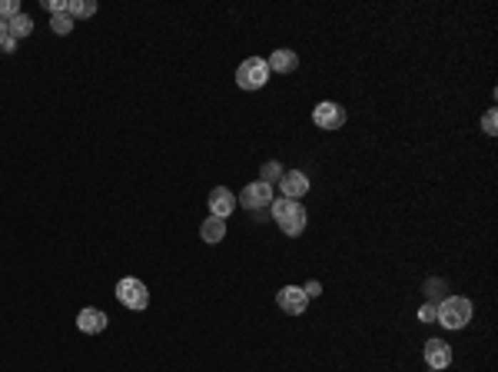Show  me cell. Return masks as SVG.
Segmentation results:
<instances>
[{"label":"cell","instance_id":"23","mask_svg":"<svg viewBox=\"0 0 498 372\" xmlns=\"http://www.w3.org/2000/svg\"><path fill=\"white\" fill-rule=\"evenodd\" d=\"M0 47L7 50V54H14V47H17V40H14V37H7V40H4V44H0Z\"/></svg>","mask_w":498,"mask_h":372},{"label":"cell","instance_id":"1","mask_svg":"<svg viewBox=\"0 0 498 372\" xmlns=\"http://www.w3.org/2000/svg\"><path fill=\"white\" fill-rule=\"evenodd\" d=\"M273 220L279 223V229L286 233V236H299L303 229H306V210H303V203L299 200H286V196H279L273 200Z\"/></svg>","mask_w":498,"mask_h":372},{"label":"cell","instance_id":"18","mask_svg":"<svg viewBox=\"0 0 498 372\" xmlns=\"http://www.w3.org/2000/svg\"><path fill=\"white\" fill-rule=\"evenodd\" d=\"M17 14H24L17 0H0V20H4V24H7V20H14Z\"/></svg>","mask_w":498,"mask_h":372},{"label":"cell","instance_id":"7","mask_svg":"<svg viewBox=\"0 0 498 372\" xmlns=\"http://www.w3.org/2000/svg\"><path fill=\"white\" fill-rule=\"evenodd\" d=\"M276 303H279V309H283V313L303 316V313H306V306H309V296L303 293V286H283L276 293Z\"/></svg>","mask_w":498,"mask_h":372},{"label":"cell","instance_id":"8","mask_svg":"<svg viewBox=\"0 0 498 372\" xmlns=\"http://www.w3.org/2000/svg\"><path fill=\"white\" fill-rule=\"evenodd\" d=\"M276 186L283 190L286 200H299V196H306V193H309V176L303 170H286L283 176H279Z\"/></svg>","mask_w":498,"mask_h":372},{"label":"cell","instance_id":"16","mask_svg":"<svg viewBox=\"0 0 498 372\" xmlns=\"http://www.w3.org/2000/svg\"><path fill=\"white\" fill-rule=\"evenodd\" d=\"M283 173H286V170H283V166H279L276 160H269V163H263V170H259V180L269 183V186H276Z\"/></svg>","mask_w":498,"mask_h":372},{"label":"cell","instance_id":"15","mask_svg":"<svg viewBox=\"0 0 498 372\" xmlns=\"http://www.w3.org/2000/svg\"><path fill=\"white\" fill-rule=\"evenodd\" d=\"M96 14V4L93 0H70L67 4V17L73 20V17H93Z\"/></svg>","mask_w":498,"mask_h":372},{"label":"cell","instance_id":"19","mask_svg":"<svg viewBox=\"0 0 498 372\" xmlns=\"http://www.w3.org/2000/svg\"><path fill=\"white\" fill-rule=\"evenodd\" d=\"M495 126H498V114H495V110H489V114L482 116V130H485L489 136H495Z\"/></svg>","mask_w":498,"mask_h":372},{"label":"cell","instance_id":"20","mask_svg":"<svg viewBox=\"0 0 498 372\" xmlns=\"http://www.w3.org/2000/svg\"><path fill=\"white\" fill-rule=\"evenodd\" d=\"M44 7L50 10V17H57V14H67V4H63V0H44Z\"/></svg>","mask_w":498,"mask_h":372},{"label":"cell","instance_id":"12","mask_svg":"<svg viewBox=\"0 0 498 372\" xmlns=\"http://www.w3.org/2000/svg\"><path fill=\"white\" fill-rule=\"evenodd\" d=\"M266 64H269V74H273V70H276V74H293V70L299 67V57L293 54V50L279 47V50H273V54H269Z\"/></svg>","mask_w":498,"mask_h":372},{"label":"cell","instance_id":"11","mask_svg":"<svg viewBox=\"0 0 498 372\" xmlns=\"http://www.w3.org/2000/svg\"><path fill=\"white\" fill-rule=\"evenodd\" d=\"M422 356H425V363H429L435 372H442V369H449L452 366V349L442 343V339H429L425 349H422Z\"/></svg>","mask_w":498,"mask_h":372},{"label":"cell","instance_id":"9","mask_svg":"<svg viewBox=\"0 0 498 372\" xmlns=\"http://www.w3.org/2000/svg\"><path fill=\"white\" fill-rule=\"evenodd\" d=\"M106 323H110V316H106L103 309H93V306L80 309V316H77V329H80V333H86V336L103 333Z\"/></svg>","mask_w":498,"mask_h":372},{"label":"cell","instance_id":"17","mask_svg":"<svg viewBox=\"0 0 498 372\" xmlns=\"http://www.w3.org/2000/svg\"><path fill=\"white\" fill-rule=\"evenodd\" d=\"M50 27H54V34H60V37H67L70 30H73V20H70L67 14H57V17H50Z\"/></svg>","mask_w":498,"mask_h":372},{"label":"cell","instance_id":"5","mask_svg":"<svg viewBox=\"0 0 498 372\" xmlns=\"http://www.w3.org/2000/svg\"><path fill=\"white\" fill-rule=\"evenodd\" d=\"M240 206H246V210H266V206H273V186L269 183H263V180H256V183H249V186H243V193H240Z\"/></svg>","mask_w":498,"mask_h":372},{"label":"cell","instance_id":"13","mask_svg":"<svg viewBox=\"0 0 498 372\" xmlns=\"http://www.w3.org/2000/svg\"><path fill=\"white\" fill-rule=\"evenodd\" d=\"M200 239H203V243H210V246L223 243V239H226V220H220V216H210V220L200 226Z\"/></svg>","mask_w":498,"mask_h":372},{"label":"cell","instance_id":"3","mask_svg":"<svg viewBox=\"0 0 498 372\" xmlns=\"http://www.w3.org/2000/svg\"><path fill=\"white\" fill-rule=\"evenodd\" d=\"M269 80V64L263 57H249L240 64V70H236V84H240V90H263Z\"/></svg>","mask_w":498,"mask_h":372},{"label":"cell","instance_id":"6","mask_svg":"<svg viewBox=\"0 0 498 372\" xmlns=\"http://www.w3.org/2000/svg\"><path fill=\"white\" fill-rule=\"evenodd\" d=\"M312 124L319 130H339V126H345V106L332 104V100H322V104L312 106Z\"/></svg>","mask_w":498,"mask_h":372},{"label":"cell","instance_id":"24","mask_svg":"<svg viewBox=\"0 0 498 372\" xmlns=\"http://www.w3.org/2000/svg\"><path fill=\"white\" fill-rule=\"evenodd\" d=\"M10 34H7V24H4V20H0V44H4V40H7Z\"/></svg>","mask_w":498,"mask_h":372},{"label":"cell","instance_id":"4","mask_svg":"<svg viewBox=\"0 0 498 372\" xmlns=\"http://www.w3.org/2000/svg\"><path fill=\"white\" fill-rule=\"evenodd\" d=\"M116 299L126 306V309H146L150 306V289L140 283V279H133V276H126V279H120L116 283Z\"/></svg>","mask_w":498,"mask_h":372},{"label":"cell","instance_id":"2","mask_svg":"<svg viewBox=\"0 0 498 372\" xmlns=\"http://www.w3.org/2000/svg\"><path fill=\"white\" fill-rule=\"evenodd\" d=\"M472 319V303L465 296H445L435 306V323H442L445 329H462Z\"/></svg>","mask_w":498,"mask_h":372},{"label":"cell","instance_id":"22","mask_svg":"<svg viewBox=\"0 0 498 372\" xmlns=\"http://www.w3.org/2000/svg\"><path fill=\"white\" fill-rule=\"evenodd\" d=\"M303 293L312 299V296H319V293H322V286H319V283H306V286H303Z\"/></svg>","mask_w":498,"mask_h":372},{"label":"cell","instance_id":"10","mask_svg":"<svg viewBox=\"0 0 498 372\" xmlns=\"http://www.w3.org/2000/svg\"><path fill=\"white\" fill-rule=\"evenodd\" d=\"M230 213H236V193L226 190V186H216V190L210 193V216L226 220Z\"/></svg>","mask_w":498,"mask_h":372},{"label":"cell","instance_id":"14","mask_svg":"<svg viewBox=\"0 0 498 372\" xmlns=\"http://www.w3.org/2000/svg\"><path fill=\"white\" fill-rule=\"evenodd\" d=\"M7 34H10L14 40L30 37V34H34V20H30L27 14H17L14 20H7Z\"/></svg>","mask_w":498,"mask_h":372},{"label":"cell","instance_id":"21","mask_svg":"<svg viewBox=\"0 0 498 372\" xmlns=\"http://www.w3.org/2000/svg\"><path fill=\"white\" fill-rule=\"evenodd\" d=\"M419 319H422V323H435V306H432V303L422 306V309H419Z\"/></svg>","mask_w":498,"mask_h":372}]
</instances>
